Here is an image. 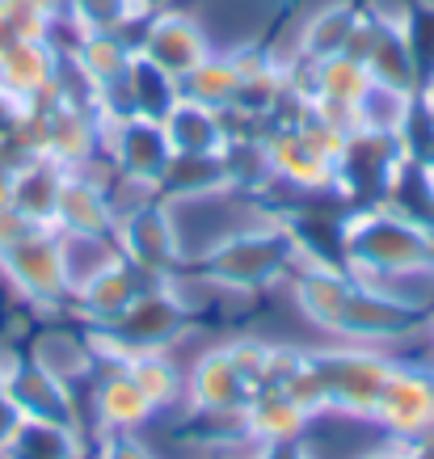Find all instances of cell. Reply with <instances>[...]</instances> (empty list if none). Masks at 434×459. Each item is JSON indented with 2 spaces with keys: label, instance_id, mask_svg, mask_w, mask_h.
Instances as JSON below:
<instances>
[{
  "label": "cell",
  "instance_id": "3",
  "mask_svg": "<svg viewBox=\"0 0 434 459\" xmlns=\"http://www.w3.org/2000/svg\"><path fill=\"white\" fill-rule=\"evenodd\" d=\"M190 329H195V312L182 299V291L169 279H156L126 304V312H118L110 325H98L89 333V346H93V359L123 362L126 354H140V350H173L190 337Z\"/></svg>",
  "mask_w": 434,
  "mask_h": 459
},
{
  "label": "cell",
  "instance_id": "24",
  "mask_svg": "<svg viewBox=\"0 0 434 459\" xmlns=\"http://www.w3.org/2000/svg\"><path fill=\"white\" fill-rule=\"evenodd\" d=\"M81 34H123L131 22L148 17L135 0H64Z\"/></svg>",
  "mask_w": 434,
  "mask_h": 459
},
{
  "label": "cell",
  "instance_id": "4",
  "mask_svg": "<svg viewBox=\"0 0 434 459\" xmlns=\"http://www.w3.org/2000/svg\"><path fill=\"white\" fill-rule=\"evenodd\" d=\"M312 367L321 376L325 392H329V413H346V418L371 421L376 401L388 376H393L396 359L384 354L379 346H334V350H308Z\"/></svg>",
  "mask_w": 434,
  "mask_h": 459
},
{
  "label": "cell",
  "instance_id": "27",
  "mask_svg": "<svg viewBox=\"0 0 434 459\" xmlns=\"http://www.w3.org/2000/svg\"><path fill=\"white\" fill-rule=\"evenodd\" d=\"M405 455L409 459H434V430L421 434V438H409V443H405Z\"/></svg>",
  "mask_w": 434,
  "mask_h": 459
},
{
  "label": "cell",
  "instance_id": "30",
  "mask_svg": "<svg viewBox=\"0 0 434 459\" xmlns=\"http://www.w3.org/2000/svg\"><path fill=\"white\" fill-rule=\"evenodd\" d=\"M426 333H430V342H434V316H430V320H426Z\"/></svg>",
  "mask_w": 434,
  "mask_h": 459
},
{
  "label": "cell",
  "instance_id": "17",
  "mask_svg": "<svg viewBox=\"0 0 434 459\" xmlns=\"http://www.w3.org/2000/svg\"><path fill=\"white\" fill-rule=\"evenodd\" d=\"M224 190H232V186H228V169L220 152H207V156L173 152L169 169L156 181V198H165V203H203V198L224 195Z\"/></svg>",
  "mask_w": 434,
  "mask_h": 459
},
{
  "label": "cell",
  "instance_id": "25",
  "mask_svg": "<svg viewBox=\"0 0 434 459\" xmlns=\"http://www.w3.org/2000/svg\"><path fill=\"white\" fill-rule=\"evenodd\" d=\"M98 459H161L140 434H106Z\"/></svg>",
  "mask_w": 434,
  "mask_h": 459
},
{
  "label": "cell",
  "instance_id": "23",
  "mask_svg": "<svg viewBox=\"0 0 434 459\" xmlns=\"http://www.w3.org/2000/svg\"><path fill=\"white\" fill-rule=\"evenodd\" d=\"M182 98L203 101L211 110H232L240 93V68L232 56H207L190 76H182Z\"/></svg>",
  "mask_w": 434,
  "mask_h": 459
},
{
  "label": "cell",
  "instance_id": "18",
  "mask_svg": "<svg viewBox=\"0 0 434 459\" xmlns=\"http://www.w3.org/2000/svg\"><path fill=\"white\" fill-rule=\"evenodd\" d=\"M312 421L317 418H308L282 388H257L253 401L245 404V426H249V434H257V438L270 446L299 443V438L312 430Z\"/></svg>",
  "mask_w": 434,
  "mask_h": 459
},
{
  "label": "cell",
  "instance_id": "14",
  "mask_svg": "<svg viewBox=\"0 0 434 459\" xmlns=\"http://www.w3.org/2000/svg\"><path fill=\"white\" fill-rule=\"evenodd\" d=\"M114 207L106 186H98L93 178H64L59 190V207H56V228H64V237H110L114 232Z\"/></svg>",
  "mask_w": 434,
  "mask_h": 459
},
{
  "label": "cell",
  "instance_id": "13",
  "mask_svg": "<svg viewBox=\"0 0 434 459\" xmlns=\"http://www.w3.org/2000/svg\"><path fill=\"white\" fill-rule=\"evenodd\" d=\"M93 418L106 434H140L156 418V404L143 396V388L118 362H110V371L93 388Z\"/></svg>",
  "mask_w": 434,
  "mask_h": 459
},
{
  "label": "cell",
  "instance_id": "19",
  "mask_svg": "<svg viewBox=\"0 0 434 459\" xmlns=\"http://www.w3.org/2000/svg\"><path fill=\"white\" fill-rule=\"evenodd\" d=\"M118 367L140 384L143 396L156 404V413L186 404V371L173 362V350H140V354H126Z\"/></svg>",
  "mask_w": 434,
  "mask_h": 459
},
{
  "label": "cell",
  "instance_id": "15",
  "mask_svg": "<svg viewBox=\"0 0 434 459\" xmlns=\"http://www.w3.org/2000/svg\"><path fill=\"white\" fill-rule=\"evenodd\" d=\"M165 126V140L178 156H207V152H224L228 143V123L224 110H211L203 101L178 98L169 106V114L161 118Z\"/></svg>",
  "mask_w": 434,
  "mask_h": 459
},
{
  "label": "cell",
  "instance_id": "10",
  "mask_svg": "<svg viewBox=\"0 0 434 459\" xmlns=\"http://www.w3.org/2000/svg\"><path fill=\"white\" fill-rule=\"evenodd\" d=\"M262 143H266L270 169H274L279 181H291L299 190H329V186H337V160L325 156L321 148H312L295 126H270Z\"/></svg>",
  "mask_w": 434,
  "mask_h": 459
},
{
  "label": "cell",
  "instance_id": "5",
  "mask_svg": "<svg viewBox=\"0 0 434 459\" xmlns=\"http://www.w3.org/2000/svg\"><path fill=\"white\" fill-rule=\"evenodd\" d=\"M110 237L118 253L148 279H173L186 257L182 232L173 223V203H165V198H152V203L118 215Z\"/></svg>",
  "mask_w": 434,
  "mask_h": 459
},
{
  "label": "cell",
  "instance_id": "16",
  "mask_svg": "<svg viewBox=\"0 0 434 459\" xmlns=\"http://www.w3.org/2000/svg\"><path fill=\"white\" fill-rule=\"evenodd\" d=\"M363 68L371 72V84H384V89H396V93H409V98L418 93V76H421L418 51H413L409 30H401L393 17H384L376 47H371Z\"/></svg>",
  "mask_w": 434,
  "mask_h": 459
},
{
  "label": "cell",
  "instance_id": "28",
  "mask_svg": "<svg viewBox=\"0 0 434 459\" xmlns=\"http://www.w3.org/2000/svg\"><path fill=\"white\" fill-rule=\"evenodd\" d=\"M135 4H140L143 13H156V9H161V4H169V0H135Z\"/></svg>",
  "mask_w": 434,
  "mask_h": 459
},
{
  "label": "cell",
  "instance_id": "8",
  "mask_svg": "<svg viewBox=\"0 0 434 459\" xmlns=\"http://www.w3.org/2000/svg\"><path fill=\"white\" fill-rule=\"evenodd\" d=\"M135 51H140L148 64H156L161 72H169L173 81L190 76V72L211 56L203 26H198L195 17L173 13V9H156V13H148Z\"/></svg>",
  "mask_w": 434,
  "mask_h": 459
},
{
  "label": "cell",
  "instance_id": "7",
  "mask_svg": "<svg viewBox=\"0 0 434 459\" xmlns=\"http://www.w3.org/2000/svg\"><path fill=\"white\" fill-rule=\"evenodd\" d=\"M106 131V148H110V165L118 178L143 181L152 186L161 181V173L173 160V148L165 140V126L156 118H143V114H123V118H106L101 123Z\"/></svg>",
  "mask_w": 434,
  "mask_h": 459
},
{
  "label": "cell",
  "instance_id": "22",
  "mask_svg": "<svg viewBox=\"0 0 434 459\" xmlns=\"http://www.w3.org/2000/svg\"><path fill=\"white\" fill-rule=\"evenodd\" d=\"M359 17L363 9H354L346 0H334V4H325L317 17H308V26H304V39H299V56L308 59V64H321V59H334L346 51V42H351L354 26H359Z\"/></svg>",
  "mask_w": 434,
  "mask_h": 459
},
{
  "label": "cell",
  "instance_id": "21",
  "mask_svg": "<svg viewBox=\"0 0 434 459\" xmlns=\"http://www.w3.org/2000/svg\"><path fill=\"white\" fill-rule=\"evenodd\" d=\"M371 89V72L351 56H334L321 64H308V84H304V98H321V101H342V106H359Z\"/></svg>",
  "mask_w": 434,
  "mask_h": 459
},
{
  "label": "cell",
  "instance_id": "2",
  "mask_svg": "<svg viewBox=\"0 0 434 459\" xmlns=\"http://www.w3.org/2000/svg\"><path fill=\"white\" fill-rule=\"evenodd\" d=\"M299 265V237L287 223H253L203 253V279L220 291H262Z\"/></svg>",
  "mask_w": 434,
  "mask_h": 459
},
{
  "label": "cell",
  "instance_id": "11",
  "mask_svg": "<svg viewBox=\"0 0 434 459\" xmlns=\"http://www.w3.org/2000/svg\"><path fill=\"white\" fill-rule=\"evenodd\" d=\"M148 282H156V279L140 274V270H135V265L118 253L110 265H101L98 274H89L84 282H76V287H72V295H76L81 316L98 329V325H110L118 312H126V304H131V299H135Z\"/></svg>",
  "mask_w": 434,
  "mask_h": 459
},
{
  "label": "cell",
  "instance_id": "6",
  "mask_svg": "<svg viewBox=\"0 0 434 459\" xmlns=\"http://www.w3.org/2000/svg\"><path fill=\"white\" fill-rule=\"evenodd\" d=\"M371 421L384 426L388 438H421L434 430V371L430 367H413V362H396L384 392L376 401Z\"/></svg>",
  "mask_w": 434,
  "mask_h": 459
},
{
  "label": "cell",
  "instance_id": "12",
  "mask_svg": "<svg viewBox=\"0 0 434 459\" xmlns=\"http://www.w3.org/2000/svg\"><path fill=\"white\" fill-rule=\"evenodd\" d=\"M17 279L34 299H64L72 291L68 279V257H64V240H56L51 232H30L26 240H17L9 249Z\"/></svg>",
  "mask_w": 434,
  "mask_h": 459
},
{
  "label": "cell",
  "instance_id": "26",
  "mask_svg": "<svg viewBox=\"0 0 434 459\" xmlns=\"http://www.w3.org/2000/svg\"><path fill=\"white\" fill-rule=\"evenodd\" d=\"M354 459H409V455H405V443H401V438H388V443H379L376 451H367V455H354Z\"/></svg>",
  "mask_w": 434,
  "mask_h": 459
},
{
  "label": "cell",
  "instance_id": "1",
  "mask_svg": "<svg viewBox=\"0 0 434 459\" xmlns=\"http://www.w3.org/2000/svg\"><path fill=\"white\" fill-rule=\"evenodd\" d=\"M342 253L346 270L359 282L434 274V232L388 203L367 207L342 223Z\"/></svg>",
  "mask_w": 434,
  "mask_h": 459
},
{
  "label": "cell",
  "instance_id": "20",
  "mask_svg": "<svg viewBox=\"0 0 434 459\" xmlns=\"http://www.w3.org/2000/svg\"><path fill=\"white\" fill-rule=\"evenodd\" d=\"M131 59H135V42H126L123 34H81L76 68H81V76L89 81L93 93H106L114 84H123Z\"/></svg>",
  "mask_w": 434,
  "mask_h": 459
},
{
  "label": "cell",
  "instance_id": "9",
  "mask_svg": "<svg viewBox=\"0 0 434 459\" xmlns=\"http://www.w3.org/2000/svg\"><path fill=\"white\" fill-rule=\"evenodd\" d=\"M253 401V384L228 354V346H215L198 354V362L186 376V413H240Z\"/></svg>",
  "mask_w": 434,
  "mask_h": 459
},
{
  "label": "cell",
  "instance_id": "29",
  "mask_svg": "<svg viewBox=\"0 0 434 459\" xmlns=\"http://www.w3.org/2000/svg\"><path fill=\"white\" fill-rule=\"evenodd\" d=\"M426 114H430V126H434V84L426 89Z\"/></svg>",
  "mask_w": 434,
  "mask_h": 459
}]
</instances>
